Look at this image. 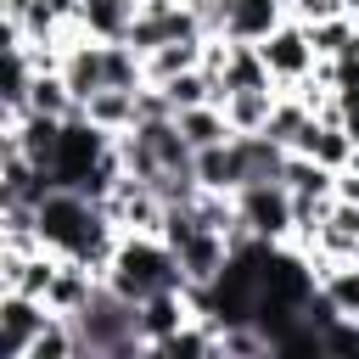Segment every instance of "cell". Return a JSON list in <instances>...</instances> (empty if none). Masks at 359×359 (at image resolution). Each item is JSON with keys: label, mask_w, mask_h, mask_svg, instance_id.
<instances>
[{"label": "cell", "mask_w": 359, "mask_h": 359, "mask_svg": "<svg viewBox=\"0 0 359 359\" xmlns=\"http://www.w3.org/2000/svg\"><path fill=\"white\" fill-rule=\"evenodd\" d=\"M73 331H79V348L84 359H123V353H146V337H140V303L123 297L107 275L95 280V292L67 314Z\"/></svg>", "instance_id": "1"}, {"label": "cell", "mask_w": 359, "mask_h": 359, "mask_svg": "<svg viewBox=\"0 0 359 359\" xmlns=\"http://www.w3.org/2000/svg\"><path fill=\"white\" fill-rule=\"evenodd\" d=\"M107 280H112L123 297L146 303L151 292H174V286H185V269H180V252H174L163 236L123 230V241H118V252H112V264H107Z\"/></svg>", "instance_id": "2"}, {"label": "cell", "mask_w": 359, "mask_h": 359, "mask_svg": "<svg viewBox=\"0 0 359 359\" xmlns=\"http://www.w3.org/2000/svg\"><path fill=\"white\" fill-rule=\"evenodd\" d=\"M258 50H264V62H269L275 84H303V79L320 67V56H314V39H309V22H297V17L275 22V28L258 39Z\"/></svg>", "instance_id": "3"}, {"label": "cell", "mask_w": 359, "mask_h": 359, "mask_svg": "<svg viewBox=\"0 0 359 359\" xmlns=\"http://www.w3.org/2000/svg\"><path fill=\"white\" fill-rule=\"evenodd\" d=\"M236 208H241V219H247L258 236H269V241H286V236H297L292 191H286L280 180H252V185H241V191H236Z\"/></svg>", "instance_id": "4"}, {"label": "cell", "mask_w": 359, "mask_h": 359, "mask_svg": "<svg viewBox=\"0 0 359 359\" xmlns=\"http://www.w3.org/2000/svg\"><path fill=\"white\" fill-rule=\"evenodd\" d=\"M56 309L28 292H0V359H28V342L45 331Z\"/></svg>", "instance_id": "5"}, {"label": "cell", "mask_w": 359, "mask_h": 359, "mask_svg": "<svg viewBox=\"0 0 359 359\" xmlns=\"http://www.w3.org/2000/svg\"><path fill=\"white\" fill-rule=\"evenodd\" d=\"M62 79H67V90L79 95V107L95 95V90H107V39H79V45H62Z\"/></svg>", "instance_id": "6"}, {"label": "cell", "mask_w": 359, "mask_h": 359, "mask_svg": "<svg viewBox=\"0 0 359 359\" xmlns=\"http://www.w3.org/2000/svg\"><path fill=\"white\" fill-rule=\"evenodd\" d=\"M219 101L230 95V90H275V73H269V62H264V50H258V39H230V50H224V67H219Z\"/></svg>", "instance_id": "7"}, {"label": "cell", "mask_w": 359, "mask_h": 359, "mask_svg": "<svg viewBox=\"0 0 359 359\" xmlns=\"http://www.w3.org/2000/svg\"><path fill=\"white\" fill-rule=\"evenodd\" d=\"M174 252H180L185 286H208V280H213V275H219V269L230 264V236H224V230H208V224H202V230H196V236H191L185 247H174Z\"/></svg>", "instance_id": "8"}, {"label": "cell", "mask_w": 359, "mask_h": 359, "mask_svg": "<svg viewBox=\"0 0 359 359\" xmlns=\"http://www.w3.org/2000/svg\"><path fill=\"white\" fill-rule=\"evenodd\" d=\"M196 180H202V191H241V185H247V163H241L236 135L196 151Z\"/></svg>", "instance_id": "9"}, {"label": "cell", "mask_w": 359, "mask_h": 359, "mask_svg": "<svg viewBox=\"0 0 359 359\" xmlns=\"http://www.w3.org/2000/svg\"><path fill=\"white\" fill-rule=\"evenodd\" d=\"M185 320H196L191 303H185V286H174V292H151V297L140 303V337H146V353H151L168 331H180Z\"/></svg>", "instance_id": "10"}, {"label": "cell", "mask_w": 359, "mask_h": 359, "mask_svg": "<svg viewBox=\"0 0 359 359\" xmlns=\"http://www.w3.org/2000/svg\"><path fill=\"white\" fill-rule=\"evenodd\" d=\"M135 11H140V0H79V28L90 34V39H129V28H135Z\"/></svg>", "instance_id": "11"}, {"label": "cell", "mask_w": 359, "mask_h": 359, "mask_svg": "<svg viewBox=\"0 0 359 359\" xmlns=\"http://www.w3.org/2000/svg\"><path fill=\"white\" fill-rule=\"evenodd\" d=\"M275 22H286V0H230L224 39H264Z\"/></svg>", "instance_id": "12"}, {"label": "cell", "mask_w": 359, "mask_h": 359, "mask_svg": "<svg viewBox=\"0 0 359 359\" xmlns=\"http://www.w3.org/2000/svg\"><path fill=\"white\" fill-rule=\"evenodd\" d=\"M174 123H180V135L191 140V151H202V146H219V140H230V135H236L219 101H202V107H185V112H174Z\"/></svg>", "instance_id": "13"}, {"label": "cell", "mask_w": 359, "mask_h": 359, "mask_svg": "<svg viewBox=\"0 0 359 359\" xmlns=\"http://www.w3.org/2000/svg\"><path fill=\"white\" fill-rule=\"evenodd\" d=\"M280 185L297 191V196H337V168H325V163L309 157V151H286Z\"/></svg>", "instance_id": "14"}, {"label": "cell", "mask_w": 359, "mask_h": 359, "mask_svg": "<svg viewBox=\"0 0 359 359\" xmlns=\"http://www.w3.org/2000/svg\"><path fill=\"white\" fill-rule=\"evenodd\" d=\"M95 280H101V275H95L90 264L62 258V264H56V280H50V292H45V303H50L56 314H73V309H79V303L95 292Z\"/></svg>", "instance_id": "15"}, {"label": "cell", "mask_w": 359, "mask_h": 359, "mask_svg": "<svg viewBox=\"0 0 359 359\" xmlns=\"http://www.w3.org/2000/svg\"><path fill=\"white\" fill-rule=\"evenodd\" d=\"M275 95L280 90H230L219 107H224V118H230L236 135H258L269 123V112H275Z\"/></svg>", "instance_id": "16"}, {"label": "cell", "mask_w": 359, "mask_h": 359, "mask_svg": "<svg viewBox=\"0 0 359 359\" xmlns=\"http://www.w3.org/2000/svg\"><path fill=\"white\" fill-rule=\"evenodd\" d=\"M90 123H101V129H112V135H123V129H135V90H95L84 107H79Z\"/></svg>", "instance_id": "17"}, {"label": "cell", "mask_w": 359, "mask_h": 359, "mask_svg": "<svg viewBox=\"0 0 359 359\" xmlns=\"http://www.w3.org/2000/svg\"><path fill=\"white\" fill-rule=\"evenodd\" d=\"M309 118H314V107L303 101V95H275V112H269V123H264V135L275 140V146H297L303 140V129H309Z\"/></svg>", "instance_id": "18"}, {"label": "cell", "mask_w": 359, "mask_h": 359, "mask_svg": "<svg viewBox=\"0 0 359 359\" xmlns=\"http://www.w3.org/2000/svg\"><path fill=\"white\" fill-rule=\"evenodd\" d=\"M320 292L337 303V314H353L359 320V264L353 258H331L320 269Z\"/></svg>", "instance_id": "19"}, {"label": "cell", "mask_w": 359, "mask_h": 359, "mask_svg": "<svg viewBox=\"0 0 359 359\" xmlns=\"http://www.w3.org/2000/svg\"><path fill=\"white\" fill-rule=\"evenodd\" d=\"M219 353H224V359H264V353H275V348H269V337H264L252 320H241V325H219Z\"/></svg>", "instance_id": "20"}, {"label": "cell", "mask_w": 359, "mask_h": 359, "mask_svg": "<svg viewBox=\"0 0 359 359\" xmlns=\"http://www.w3.org/2000/svg\"><path fill=\"white\" fill-rule=\"evenodd\" d=\"M286 11H292L297 22H325V17H342L348 6H342V0H286Z\"/></svg>", "instance_id": "21"}]
</instances>
